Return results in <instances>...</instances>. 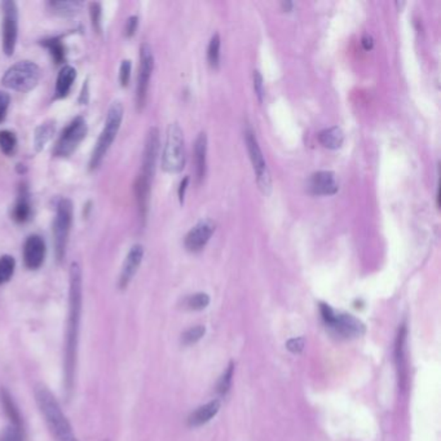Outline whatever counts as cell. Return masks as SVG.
Instances as JSON below:
<instances>
[{
    "label": "cell",
    "mask_w": 441,
    "mask_h": 441,
    "mask_svg": "<svg viewBox=\"0 0 441 441\" xmlns=\"http://www.w3.org/2000/svg\"><path fill=\"white\" fill-rule=\"evenodd\" d=\"M16 260L13 257L4 255L0 258V285L6 283L15 274Z\"/></svg>",
    "instance_id": "obj_28"
},
{
    "label": "cell",
    "mask_w": 441,
    "mask_h": 441,
    "mask_svg": "<svg viewBox=\"0 0 441 441\" xmlns=\"http://www.w3.org/2000/svg\"><path fill=\"white\" fill-rule=\"evenodd\" d=\"M17 146V137L11 131H0V151L4 154H12Z\"/></svg>",
    "instance_id": "obj_30"
},
{
    "label": "cell",
    "mask_w": 441,
    "mask_h": 441,
    "mask_svg": "<svg viewBox=\"0 0 441 441\" xmlns=\"http://www.w3.org/2000/svg\"><path fill=\"white\" fill-rule=\"evenodd\" d=\"M206 154H207V136L201 132L194 143V162L198 183H201L206 175Z\"/></svg>",
    "instance_id": "obj_19"
},
{
    "label": "cell",
    "mask_w": 441,
    "mask_h": 441,
    "mask_svg": "<svg viewBox=\"0 0 441 441\" xmlns=\"http://www.w3.org/2000/svg\"><path fill=\"white\" fill-rule=\"evenodd\" d=\"M0 441H23L21 428H17V427L15 426L8 428L7 431L1 435Z\"/></svg>",
    "instance_id": "obj_36"
},
{
    "label": "cell",
    "mask_w": 441,
    "mask_h": 441,
    "mask_svg": "<svg viewBox=\"0 0 441 441\" xmlns=\"http://www.w3.org/2000/svg\"><path fill=\"white\" fill-rule=\"evenodd\" d=\"M254 90H255L257 96H258L259 101L261 102V101L264 100V96H266V91H264L263 76H261L259 70H255V71H254Z\"/></svg>",
    "instance_id": "obj_33"
},
{
    "label": "cell",
    "mask_w": 441,
    "mask_h": 441,
    "mask_svg": "<svg viewBox=\"0 0 441 441\" xmlns=\"http://www.w3.org/2000/svg\"><path fill=\"white\" fill-rule=\"evenodd\" d=\"M123 119V105L119 101H115L109 107L107 112V121L104 129L100 134L99 140L96 143V146L92 152L91 160H90V168L96 170L99 167L100 163L107 155L109 148L113 144L118 131L121 129V123Z\"/></svg>",
    "instance_id": "obj_3"
},
{
    "label": "cell",
    "mask_w": 441,
    "mask_h": 441,
    "mask_svg": "<svg viewBox=\"0 0 441 441\" xmlns=\"http://www.w3.org/2000/svg\"><path fill=\"white\" fill-rule=\"evenodd\" d=\"M319 312L327 327H330L335 334L342 336L344 339L358 338L365 333V325L360 319L346 313L336 314L329 305L321 303Z\"/></svg>",
    "instance_id": "obj_6"
},
{
    "label": "cell",
    "mask_w": 441,
    "mask_h": 441,
    "mask_svg": "<svg viewBox=\"0 0 441 441\" xmlns=\"http://www.w3.org/2000/svg\"><path fill=\"white\" fill-rule=\"evenodd\" d=\"M162 167L170 174H177L185 167L183 129L177 123H171L168 126L166 143L162 153Z\"/></svg>",
    "instance_id": "obj_4"
},
{
    "label": "cell",
    "mask_w": 441,
    "mask_h": 441,
    "mask_svg": "<svg viewBox=\"0 0 441 441\" xmlns=\"http://www.w3.org/2000/svg\"><path fill=\"white\" fill-rule=\"evenodd\" d=\"M54 134V121H47V122L42 123L38 129H35V135H34V148H35V151L37 152L43 151V148L52 139Z\"/></svg>",
    "instance_id": "obj_24"
},
{
    "label": "cell",
    "mask_w": 441,
    "mask_h": 441,
    "mask_svg": "<svg viewBox=\"0 0 441 441\" xmlns=\"http://www.w3.org/2000/svg\"><path fill=\"white\" fill-rule=\"evenodd\" d=\"M210 305V297L205 293H197L184 300V307L190 311H201Z\"/></svg>",
    "instance_id": "obj_29"
},
{
    "label": "cell",
    "mask_w": 441,
    "mask_h": 441,
    "mask_svg": "<svg viewBox=\"0 0 441 441\" xmlns=\"http://www.w3.org/2000/svg\"><path fill=\"white\" fill-rule=\"evenodd\" d=\"M233 370H235V366L230 363L228 369L225 370V373L221 375L220 380L218 382L216 391L221 396H225L228 394L229 388H230V384H232V378H233Z\"/></svg>",
    "instance_id": "obj_32"
},
{
    "label": "cell",
    "mask_w": 441,
    "mask_h": 441,
    "mask_svg": "<svg viewBox=\"0 0 441 441\" xmlns=\"http://www.w3.org/2000/svg\"><path fill=\"white\" fill-rule=\"evenodd\" d=\"M143 258H144V247L141 245H134L131 247L124 263H123L122 272H121V277H119V288L121 289H126L129 286V282L132 281L139 266L143 261Z\"/></svg>",
    "instance_id": "obj_16"
},
{
    "label": "cell",
    "mask_w": 441,
    "mask_h": 441,
    "mask_svg": "<svg viewBox=\"0 0 441 441\" xmlns=\"http://www.w3.org/2000/svg\"><path fill=\"white\" fill-rule=\"evenodd\" d=\"M131 68H132V64L129 60L122 61V65L119 69V82H121L122 87L129 86V79H131Z\"/></svg>",
    "instance_id": "obj_34"
},
{
    "label": "cell",
    "mask_w": 441,
    "mask_h": 441,
    "mask_svg": "<svg viewBox=\"0 0 441 441\" xmlns=\"http://www.w3.org/2000/svg\"><path fill=\"white\" fill-rule=\"evenodd\" d=\"M81 314H82V271L76 263H73L69 274V317L65 339V358H64V382L68 397H70L73 392L76 380Z\"/></svg>",
    "instance_id": "obj_1"
},
{
    "label": "cell",
    "mask_w": 441,
    "mask_h": 441,
    "mask_svg": "<svg viewBox=\"0 0 441 441\" xmlns=\"http://www.w3.org/2000/svg\"><path fill=\"white\" fill-rule=\"evenodd\" d=\"M43 45L48 48L56 64H62L65 61V47L62 45L61 39L52 38L45 40Z\"/></svg>",
    "instance_id": "obj_27"
},
{
    "label": "cell",
    "mask_w": 441,
    "mask_h": 441,
    "mask_svg": "<svg viewBox=\"0 0 441 441\" xmlns=\"http://www.w3.org/2000/svg\"><path fill=\"white\" fill-rule=\"evenodd\" d=\"M9 101H11V99H9V95L6 93V92L0 91V107H1V109H4V110H7L8 105H9Z\"/></svg>",
    "instance_id": "obj_40"
},
{
    "label": "cell",
    "mask_w": 441,
    "mask_h": 441,
    "mask_svg": "<svg viewBox=\"0 0 441 441\" xmlns=\"http://www.w3.org/2000/svg\"><path fill=\"white\" fill-rule=\"evenodd\" d=\"M0 403H1V406H3V409H4V413L7 414L8 418L11 419L12 426L21 428L23 419H21L20 411L17 409V406H16L12 396L9 395V392H8L7 389H4V388L0 389Z\"/></svg>",
    "instance_id": "obj_21"
},
{
    "label": "cell",
    "mask_w": 441,
    "mask_h": 441,
    "mask_svg": "<svg viewBox=\"0 0 441 441\" xmlns=\"http://www.w3.org/2000/svg\"><path fill=\"white\" fill-rule=\"evenodd\" d=\"M49 8L54 15L61 17H73L82 9V3L76 0H64V1H49Z\"/></svg>",
    "instance_id": "obj_23"
},
{
    "label": "cell",
    "mask_w": 441,
    "mask_h": 441,
    "mask_svg": "<svg viewBox=\"0 0 441 441\" xmlns=\"http://www.w3.org/2000/svg\"><path fill=\"white\" fill-rule=\"evenodd\" d=\"M373 38L370 37V35H365L364 38H363V46L365 48L366 51H369V49H372L373 48Z\"/></svg>",
    "instance_id": "obj_41"
},
{
    "label": "cell",
    "mask_w": 441,
    "mask_h": 441,
    "mask_svg": "<svg viewBox=\"0 0 441 441\" xmlns=\"http://www.w3.org/2000/svg\"><path fill=\"white\" fill-rule=\"evenodd\" d=\"M40 79V69L35 62L20 61L8 69L1 83L9 90L29 92L35 88Z\"/></svg>",
    "instance_id": "obj_5"
},
{
    "label": "cell",
    "mask_w": 441,
    "mask_h": 441,
    "mask_svg": "<svg viewBox=\"0 0 441 441\" xmlns=\"http://www.w3.org/2000/svg\"><path fill=\"white\" fill-rule=\"evenodd\" d=\"M188 184H189V176H185L183 180H182V183H180V187H179V199H180V204H183L184 202L185 190L188 188Z\"/></svg>",
    "instance_id": "obj_39"
},
{
    "label": "cell",
    "mask_w": 441,
    "mask_h": 441,
    "mask_svg": "<svg viewBox=\"0 0 441 441\" xmlns=\"http://www.w3.org/2000/svg\"><path fill=\"white\" fill-rule=\"evenodd\" d=\"M281 7L285 12H290L293 9V3L291 1H282Z\"/></svg>",
    "instance_id": "obj_42"
},
{
    "label": "cell",
    "mask_w": 441,
    "mask_h": 441,
    "mask_svg": "<svg viewBox=\"0 0 441 441\" xmlns=\"http://www.w3.org/2000/svg\"><path fill=\"white\" fill-rule=\"evenodd\" d=\"M160 151V132L158 129L153 127L149 129L146 141H145L144 155H143V170L140 175L145 176L152 182L155 165H157V157Z\"/></svg>",
    "instance_id": "obj_13"
},
{
    "label": "cell",
    "mask_w": 441,
    "mask_h": 441,
    "mask_svg": "<svg viewBox=\"0 0 441 441\" xmlns=\"http://www.w3.org/2000/svg\"><path fill=\"white\" fill-rule=\"evenodd\" d=\"M308 189L316 196H331L339 189V184L334 172L319 171L310 177Z\"/></svg>",
    "instance_id": "obj_15"
},
{
    "label": "cell",
    "mask_w": 441,
    "mask_h": 441,
    "mask_svg": "<svg viewBox=\"0 0 441 441\" xmlns=\"http://www.w3.org/2000/svg\"></svg>",
    "instance_id": "obj_44"
},
{
    "label": "cell",
    "mask_w": 441,
    "mask_h": 441,
    "mask_svg": "<svg viewBox=\"0 0 441 441\" xmlns=\"http://www.w3.org/2000/svg\"><path fill=\"white\" fill-rule=\"evenodd\" d=\"M91 20L93 29L98 33H101V6H100V3H92Z\"/></svg>",
    "instance_id": "obj_35"
},
{
    "label": "cell",
    "mask_w": 441,
    "mask_h": 441,
    "mask_svg": "<svg viewBox=\"0 0 441 441\" xmlns=\"http://www.w3.org/2000/svg\"><path fill=\"white\" fill-rule=\"evenodd\" d=\"M215 228H216V224L211 219H202L198 221L197 224L190 229L188 235L185 236V240H184L185 249L190 252H201L205 247L206 244L210 241Z\"/></svg>",
    "instance_id": "obj_12"
},
{
    "label": "cell",
    "mask_w": 441,
    "mask_h": 441,
    "mask_svg": "<svg viewBox=\"0 0 441 441\" xmlns=\"http://www.w3.org/2000/svg\"><path fill=\"white\" fill-rule=\"evenodd\" d=\"M86 135H87V123L82 117H78L62 131L61 136L54 148V155L69 157L71 153L76 152L78 145L83 141Z\"/></svg>",
    "instance_id": "obj_9"
},
{
    "label": "cell",
    "mask_w": 441,
    "mask_h": 441,
    "mask_svg": "<svg viewBox=\"0 0 441 441\" xmlns=\"http://www.w3.org/2000/svg\"><path fill=\"white\" fill-rule=\"evenodd\" d=\"M153 69H154V56L152 48L149 45L144 43L140 48V68L137 76L136 105L139 109H143L145 105Z\"/></svg>",
    "instance_id": "obj_10"
},
{
    "label": "cell",
    "mask_w": 441,
    "mask_h": 441,
    "mask_svg": "<svg viewBox=\"0 0 441 441\" xmlns=\"http://www.w3.org/2000/svg\"><path fill=\"white\" fill-rule=\"evenodd\" d=\"M76 78V70L73 66L66 65L60 70L56 82V99H62L68 96Z\"/></svg>",
    "instance_id": "obj_20"
},
{
    "label": "cell",
    "mask_w": 441,
    "mask_h": 441,
    "mask_svg": "<svg viewBox=\"0 0 441 441\" xmlns=\"http://www.w3.org/2000/svg\"><path fill=\"white\" fill-rule=\"evenodd\" d=\"M319 140L321 144L324 145L327 149H339L344 141V134L342 129L334 126L330 129H324L319 134Z\"/></svg>",
    "instance_id": "obj_22"
},
{
    "label": "cell",
    "mask_w": 441,
    "mask_h": 441,
    "mask_svg": "<svg viewBox=\"0 0 441 441\" xmlns=\"http://www.w3.org/2000/svg\"><path fill=\"white\" fill-rule=\"evenodd\" d=\"M3 51L7 56H12L15 52L18 34V11L15 1L8 0L3 3Z\"/></svg>",
    "instance_id": "obj_11"
},
{
    "label": "cell",
    "mask_w": 441,
    "mask_h": 441,
    "mask_svg": "<svg viewBox=\"0 0 441 441\" xmlns=\"http://www.w3.org/2000/svg\"><path fill=\"white\" fill-rule=\"evenodd\" d=\"M31 205L29 201V196L26 193V190H23V193L20 194V197L17 199L15 208H13V220L17 223H25V221L30 219Z\"/></svg>",
    "instance_id": "obj_25"
},
{
    "label": "cell",
    "mask_w": 441,
    "mask_h": 441,
    "mask_svg": "<svg viewBox=\"0 0 441 441\" xmlns=\"http://www.w3.org/2000/svg\"><path fill=\"white\" fill-rule=\"evenodd\" d=\"M205 333L206 327H202V325L190 327L182 335V343H183L184 346H192V344L197 343L198 341H201Z\"/></svg>",
    "instance_id": "obj_31"
},
{
    "label": "cell",
    "mask_w": 441,
    "mask_h": 441,
    "mask_svg": "<svg viewBox=\"0 0 441 441\" xmlns=\"http://www.w3.org/2000/svg\"><path fill=\"white\" fill-rule=\"evenodd\" d=\"M35 399L54 441H78L73 427L51 391L45 386H40L35 391Z\"/></svg>",
    "instance_id": "obj_2"
},
{
    "label": "cell",
    "mask_w": 441,
    "mask_h": 441,
    "mask_svg": "<svg viewBox=\"0 0 441 441\" xmlns=\"http://www.w3.org/2000/svg\"><path fill=\"white\" fill-rule=\"evenodd\" d=\"M6 113H7V110H4V109H1V107H0V122H3V121H4V118H6Z\"/></svg>",
    "instance_id": "obj_43"
},
{
    "label": "cell",
    "mask_w": 441,
    "mask_h": 441,
    "mask_svg": "<svg viewBox=\"0 0 441 441\" xmlns=\"http://www.w3.org/2000/svg\"><path fill=\"white\" fill-rule=\"evenodd\" d=\"M137 25H139V18L136 16L129 17V21L126 23V35L127 37H132L136 33Z\"/></svg>",
    "instance_id": "obj_38"
},
{
    "label": "cell",
    "mask_w": 441,
    "mask_h": 441,
    "mask_svg": "<svg viewBox=\"0 0 441 441\" xmlns=\"http://www.w3.org/2000/svg\"><path fill=\"white\" fill-rule=\"evenodd\" d=\"M46 242L40 236H30L23 246V263L29 269H38L46 259Z\"/></svg>",
    "instance_id": "obj_14"
},
{
    "label": "cell",
    "mask_w": 441,
    "mask_h": 441,
    "mask_svg": "<svg viewBox=\"0 0 441 441\" xmlns=\"http://www.w3.org/2000/svg\"><path fill=\"white\" fill-rule=\"evenodd\" d=\"M71 224H73V204L68 198H64L57 205V213L54 223V252L59 261L65 258Z\"/></svg>",
    "instance_id": "obj_7"
},
{
    "label": "cell",
    "mask_w": 441,
    "mask_h": 441,
    "mask_svg": "<svg viewBox=\"0 0 441 441\" xmlns=\"http://www.w3.org/2000/svg\"><path fill=\"white\" fill-rule=\"evenodd\" d=\"M245 141H246V146H247V151L250 154L252 167L257 174L259 188L266 196H268L272 192V177L269 174V170L266 167L263 152L259 146L258 139L255 136V132L250 127L245 129Z\"/></svg>",
    "instance_id": "obj_8"
},
{
    "label": "cell",
    "mask_w": 441,
    "mask_h": 441,
    "mask_svg": "<svg viewBox=\"0 0 441 441\" xmlns=\"http://www.w3.org/2000/svg\"><path fill=\"white\" fill-rule=\"evenodd\" d=\"M305 338H294V339H290L289 342L286 343V347L293 353H299L305 348Z\"/></svg>",
    "instance_id": "obj_37"
},
{
    "label": "cell",
    "mask_w": 441,
    "mask_h": 441,
    "mask_svg": "<svg viewBox=\"0 0 441 441\" xmlns=\"http://www.w3.org/2000/svg\"><path fill=\"white\" fill-rule=\"evenodd\" d=\"M151 184H152V182L143 175H139L136 183H135V194H136L139 213H140V216H141L143 220H145L146 213H148L149 196H151Z\"/></svg>",
    "instance_id": "obj_18"
},
{
    "label": "cell",
    "mask_w": 441,
    "mask_h": 441,
    "mask_svg": "<svg viewBox=\"0 0 441 441\" xmlns=\"http://www.w3.org/2000/svg\"><path fill=\"white\" fill-rule=\"evenodd\" d=\"M207 60L213 69L219 68L220 64V35L215 34L207 48Z\"/></svg>",
    "instance_id": "obj_26"
},
{
    "label": "cell",
    "mask_w": 441,
    "mask_h": 441,
    "mask_svg": "<svg viewBox=\"0 0 441 441\" xmlns=\"http://www.w3.org/2000/svg\"><path fill=\"white\" fill-rule=\"evenodd\" d=\"M219 409H220L219 400H213L210 403L205 404V405L199 406L197 411H193L190 414V417L188 418V425L190 427L204 426L218 414Z\"/></svg>",
    "instance_id": "obj_17"
}]
</instances>
